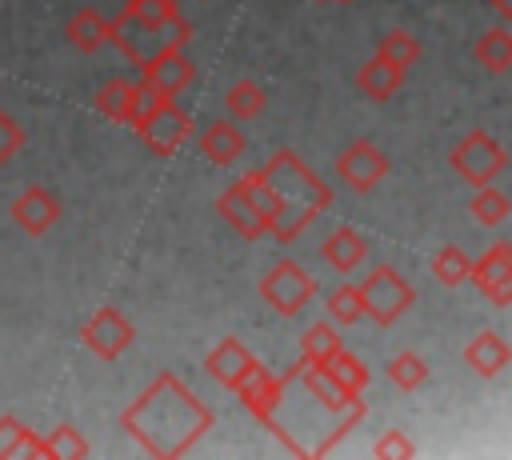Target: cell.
Instances as JSON below:
<instances>
[{"label": "cell", "mask_w": 512, "mask_h": 460, "mask_svg": "<svg viewBox=\"0 0 512 460\" xmlns=\"http://www.w3.org/2000/svg\"><path fill=\"white\" fill-rule=\"evenodd\" d=\"M256 364H260V360H256V356H252L236 336H224V340L208 352L204 372H208L216 384H224V388H232V392H236V384H240Z\"/></svg>", "instance_id": "cell-16"}, {"label": "cell", "mask_w": 512, "mask_h": 460, "mask_svg": "<svg viewBox=\"0 0 512 460\" xmlns=\"http://www.w3.org/2000/svg\"><path fill=\"white\" fill-rule=\"evenodd\" d=\"M48 456H52V460H84V456H88V440H84L72 424H60V428L48 436Z\"/></svg>", "instance_id": "cell-33"}, {"label": "cell", "mask_w": 512, "mask_h": 460, "mask_svg": "<svg viewBox=\"0 0 512 460\" xmlns=\"http://www.w3.org/2000/svg\"><path fill=\"white\" fill-rule=\"evenodd\" d=\"M224 112L228 120H256L264 112V88L256 80H236L228 92H224Z\"/></svg>", "instance_id": "cell-25"}, {"label": "cell", "mask_w": 512, "mask_h": 460, "mask_svg": "<svg viewBox=\"0 0 512 460\" xmlns=\"http://www.w3.org/2000/svg\"><path fill=\"white\" fill-rule=\"evenodd\" d=\"M64 36H68V44L76 52H100V48L112 44V20L100 16L96 8H76L68 28H64Z\"/></svg>", "instance_id": "cell-20"}, {"label": "cell", "mask_w": 512, "mask_h": 460, "mask_svg": "<svg viewBox=\"0 0 512 460\" xmlns=\"http://www.w3.org/2000/svg\"><path fill=\"white\" fill-rule=\"evenodd\" d=\"M132 128L140 132V140H144L156 156H172V152L188 140L192 120H188V112H184L176 100H152V104L136 116Z\"/></svg>", "instance_id": "cell-6"}, {"label": "cell", "mask_w": 512, "mask_h": 460, "mask_svg": "<svg viewBox=\"0 0 512 460\" xmlns=\"http://www.w3.org/2000/svg\"><path fill=\"white\" fill-rule=\"evenodd\" d=\"M236 392H240V400H244V408L268 428V432H276L288 448H292V440H288V432L280 428V420H276V408H280V396H284V376H272L264 364H256L240 384H236Z\"/></svg>", "instance_id": "cell-9"}, {"label": "cell", "mask_w": 512, "mask_h": 460, "mask_svg": "<svg viewBox=\"0 0 512 460\" xmlns=\"http://www.w3.org/2000/svg\"><path fill=\"white\" fill-rule=\"evenodd\" d=\"M472 272V256L460 248V244H444L436 256H432V276L444 284V288H460Z\"/></svg>", "instance_id": "cell-28"}, {"label": "cell", "mask_w": 512, "mask_h": 460, "mask_svg": "<svg viewBox=\"0 0 512 460\" xmlns=\"http://www.w3.org/2000/svg\"><path fill=\"white\" fill-rule=\"evenodd\" d=\"M468 280L480 288V296H488L496 308L512 304V244L496 240L480 260H472Z\"/></svg>", "instance_id": "cell-12"}, {"label": "cell", "mask_w": 512, "mask_h": 460, "mask_svg": "<svg viewBox=\"0 0 512 460\" xmlns=\"http://www.w3.org/2000/svg\"><path fill=\"white\" fill-rule=\"evenodd\" d=\"M384 372H388V380H392L400 392H416V388L428 380V364H424V356H416V352H396Z\"/></svg>", "instance_id": "cell-31"}, {"label": "cell", "mask_w": 512, "mask_h": 460, "mask_svg": "<svg viewBox=\"0 0 512 460\" xmlns=\"http://www.w3.org/2000/svg\"><path fill=\"white\" fill-rule=\"evenodd\" d=\"M376 56L388 60L392 68L408 72V68L420 60V40H416L412 32H404V28H392V32H384V40L376 44Z\"/></svg>", "instance_id": "cell-27"}, {"label": "cell", "mask_w": 512, "mask_h": 460, "mask_svg": "<svg viewBox=\"0 0 512 460\" xmlns=\"http://www.w3.org/2000/svg\"><path fill=\"white\" fill-rule=\"evenodd\" d=\"M468 212H472V220H476V224L496 228V224H504V220H508L512 204H508V196H504L500 188L480 184V188H476V196H472V204H468Z\"/></svg>", "instance_id": "cell-29"}, {"label": "cell", "mask_w": 512, "mask_h": 460, "mask_svg": "<svg viewBox=\"0 0 512 460\" xmlns=\"http://www.w3.org/2000/svg\"><path fill=\"white\" fill-rule=\"evenodd\" d=\"M328 316H332L336 324H356V320H364L360 288H356V284H340V288L328 296Z\"/></svg>", "instance_id": "cell-32"}, {"label": "cell", "mask_w": 512, "mask_h": 460, "mask_svg": "<svg viewBox=\"0 0 512 460\" xmlns=\"http://www.w3.org/2000/svg\"><path fill=\"white\" fill-rule=\"evenodd\" d=\"M188 40L192 24L180 16L176 0H128L120 20H112V48L136 68L168 48H184Z\"/></svg>", "instance_id": "cell-3"}, {"label": "cell", "mask_w": 512, "mask_h": 460, "mask_svg": "<svg viewBox=\"0 0 512 460\" xmlns=\"http://www.w3.org/2000/svg\"><path fill=\"white\" fill-rule=\"evenodd\" d=\"M212 408L192 396V388H184V380L176 372H160L124 412L120 424L124 432L160 460H176L184 456L208 428H212Z\"/></svg>", "instance_id": "cell-1"}, {"label": "cell", "mask_w": 512, "mask_h": 460, "mask_svg": "<svg viewBox=\"0 0 512 460\" xmlns=\"http://www.w3.org/2000/svg\"><path fill=\"white\" fill-rule=\"evenodd\" d=\"M472 56L480 68H488L492 76H504L512 68V32L508 28H488L476 44H472Z\"/></svg>", "instance_id": "cell-24"}, {"label": "cell", "mask_w": 512, "mask_h": 460, "mask_svg": "<svg viewBox=\"0 0 512 460\" xmlns=\"http://www.w3.org/2000/svg\"><path fill=\"white\" fill-rule=\"evenodd\" d=\"M244 148H248V140H244V132H240V124L236 120H212L204 132H200V152L212 160V164H236L240 156H244Z\"/></svg>", "instance_id": "cell-19"}, {"label": "cell", "mask_w": 512, "mask_h": 460, "mask_svg": "<svg viewBox=\"0 0 512 460\" xmlns=\"http://www.w3.org/2000/svg\"><path fill=\"white\" fill-rule=\"evenodd\" d=\"M324 368L332 372V380H336L344 392H364V388H368V380H372L368 364H364L356 352H344V348H340Z\"/></svg>", "instance_id": "cell-30"}, {"label": "cell", "mask_w": 512, "mask_h": 460, "mask_svg": "<svg viewBox=\"0 0 512 460\" xmlns=\"http://www.w3.org/2000/svg\"><path fill=\"white\" fill-rule=\"evenodd\" d=\"M300 376V384H304V392L312 396V400H320L328 412H352V408H364V400H360V392H344L336 380H332V372L328 368H320V364H292L288 368V376H284V384L288 380H296Z\"/></svg>", "instance_id": "cell-14"}, {"label": "cell", "mask_w": 512, "mask_h": 460, "mask_svg": "<svg viewBox=\"0 0 512 460\" xmlns=\"http://www.w3.org/2000/svg\"><path fill=\"white\" fill-rule=\"evenodd\" d=\"M340 348L344 344H340V332L332 324H312L304 332V340H300V364H320L324 368Z\"/></svg>", "instance_id": "cell-26"}, {"label": "cell", "mask_w": 512, "mask_h": 460, "mask_svg": "<svg viewBox=\"0 0 512 460\" xmlns=\"http://www.w3.org/2000/svg\"><path fill=\"white\" fill-rule=\"evenodd\" d=\"M492 4H496L500 16H512V0H492Z\"/></svg>", "instance_id": "cell-36"}, {"label": "cell", "mask_w": 512, "mask_h": 460, "mask_svg": "<svg viewBox=\"0 0 512 460\" xmlns=\"http://www.w3.org/2000/svg\"><path fill=\"white\" fill-rule=\"evenodd\" d=\"M508 360H512V348H508V340L500 336V332H492V328H484V332H476L468 344H464V364L476 372V376H500L504 368H508Z\"/></svg>", "instance_id": "cell-18"}, {"label": "cell", "mask_w": 512, "mask_h": 460, "mask_svg": "<svg viewBox=\"0 0 512 460\" xmlns=\"http://www.w3.org/2000/svg\"><path fill=\"white\" fill-rule=\"evenodd\" d=\"M312 292H316V284H312V276H308L296 260H276V264L264 272V280H260L264 304H272V312H280V316L300 312V308L312 300Z\"/></svg>", "instance_id": "cell-7"}, {"label": "cell", "mask_w": 512, "mask_h": 460, "mask_svg": "<svg viewBox=\"0 0 512 460\" xmlns=\"http://www.w3.org/2000/svg\"><path fill=\"white\" fill-rule=\"evenodd\" d=\"M0 456H8V460H20V456L52 460L48 456V440H40L36 432H28L16 416H0Z\"/></svg>", "instance_id": "cell-22"}, {"label": "cell", "mask_w": 512, "mask_h": 460, "mask_svg": "<svg viewBox=\"0 0 512 460\" xmlns=\"http://www.w3.org/2000/svg\"><path fill=\"white\" fill-rule=\"evenodd\" d=\"M372 456H380V460H412L416 456V444L404 436V432H384L376 444H372Z\"/></svg>", "instance_id": "cell-34"}, {"label": "cell", "mask_w": 512, "mask_h": 460, "mask_svg": "<svg viewBox=\"0 0 512 460\" xmlns=\"http://www.w3.org/2000/svg\"><path fill=\"white\" fill-rule=\"evenodd\" d=\"M360 304H364V316H372L380 328H388V324H396L408 308H412V300H416V292H412V284L392 268V264H376L360 284Z\"/></svg>", "instance_id": "cell-4"}, {"label": "cell", "mask_w": 512, "mask_h": 460, "mask_svg": "<svg viewBox=\"0 0 512 460\" xmlns=\"http://www.w3.org/2000/svg\"><path fill=\"white\" fill-rule=\"evenodd\" d=\"M192 80H196V64L184 56V48H168L140 64V84L160 100H176Z\"/></svg>", "instance_id": "cell-10"}, {"label": "cell", "mask_w": 512, "mask_h": 460, "mask_svg": "<svg viewBox=\"0 0 512 460\" xmlns=\"http://www.w3.org/2000/svg\"><path fill=\"white\" fill-rule=\"evenodd\" d=\"M356 84H360V92L368 96V100H392L396 92H400V84H404V72L400 68H392L388 60H380V56H372L360 72H356Z\"/></svg>", "instance_id": "cell-23"}, {"label": "cell", "mask_w": 512, "mask_h": 460, "mask_svg": "<svg viewBox=\"0 0 512 460\" xmlns=\"http://www.w3.org/2000/svg\"><path fill=\"white\" fill-rule=\"evenodd\" d=\"M448 164H452V172L460 176V180H468L472 188H480V184H492L504 168H508V152L500 148V140L496 136H488V132H468L452 152H448Z\"/></svg>", "instance_id": "cell-5"}, {"label": "cell", "mask_w": 512, "mask_h": 460, "mask_svg": "<svg viewBox=\"0 0 512 460\" xmlns=\"http://www.w3.org/2000/svg\"><path fill=\"white\" fill-rule=\"evenodd\" d=\"M364 256H368V240L360 232H352V228H336L320 244V260L328 268H336V272H356L364 264Z\"/></svg>", "instance_id": "cell-21"}, {"label": "cell", "mask_w": 512, "mask_h": 460, "mask_svg": "<svg viewBox=\"0 0 512 460\" xmlns=\"http://www.w3.org/2000/svg\"><path fill=\"white\" fill-rule=\"evenodd\" d=\"M20 144H24V128L8 112H0V168L20 152Z\"/></svg>", "instance_id": "cell-35"}, {"label": "cell", "mask_w": 512, "mask_h": 460, "mask_svg": "<svg viewBox=\"0 0 512 460\" xmlns=\"http://www.w3.org/2000/svg\"><path fill=\"white\" fill-rule=\"evenodd\" d=\"M12 220H16V228H24L28 236H44V232H52L56 220H60V200H56L48 188L32 184V188H24V192L12 200Z\"/></svg>", "instance_id": "cell-15"}, {"label": "cell", "mask_w": 512, "mask_h": 460, "mask_svg": "<svg viewBox=\"0 0 512 460\" xmlns=\"http://www.w3.org/2000/svg\"><path fill=\"white\" fill-rule=\"evenodd\" d=\"M152 100H160V96H152L140 80L112 76V80L96 92V100H92V104H96V112H100V116H108L112 124H128V128H132V124H136V116H140Z\"/></svg>", "instance_id": "cell-13"}, {"label": "cell", "mask_w": 512, "mask_h": 460, "mask_svg": "<svg viewBox=\"0 0 512 460\" xmlns=\"http://www.w3.org/2000/svg\"><path fill=\"white\" fill-rule=\"evenodd\" d=\"M336 176H340L344 188H352V192H372V188L388 176V156H384L372 140H352V144L336 156Z\"/></svg>", "instance_id": "cell-11"}, {"label": "cell", "mask_w": 512, "mask_h": 460, "mask_svg": "<svg viewBox=\"0 0 512 460\" xmlns=\"http://www.w3.org/2000/svg\"><path fill=\"white\" fill-rule=\"evenodd\" d=\"M80 340H84V348H88L92 356H100V360H116V356L136 340V328H132V320H128L120 308L104 304V308H96V312L84 320Z\"/></svg>", "instance_id": "cell-8"}, {"label": "cell", "mask_w": 512, "mask_h": 460, "mask_svg": "<svg viewBox=\"0 0 512 460\" xmlns=\"http://www.w3.org/2000/svg\"><path fill=\"white\" fill-rule=\"evenodd\" d=\"M240 184L256 200V208L264 212L268 232L280 244H292L332 204V188L292 148L272 152V160L260 172H244Z\"/></svg>", "instance_id": "cell-2"}, {"label": "cell", "mask_w": 512, "mask_h": 460, "mask_svg": "<svg viewBox=\"0 0 512 460\" xmlns=\"http://www.w3.org/2000/svg\"><path fill=\"white\" fill-rule=\"evenodd\" d=\"M216 212L224 216V224H232L244 240H256V236H264L268 232V224H264V212L256 208V200L244 192V184L236 180L220 200H216Z\"/></svg>", "instance_id": "cell-17"}]
</instances>
